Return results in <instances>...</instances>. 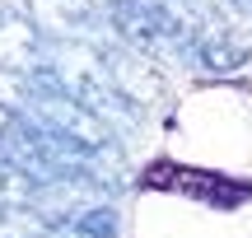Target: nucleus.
Wrapping results in <instances>:
<instances>
[{
  "label": "nucleus",
  "instance_id": "f257e3e1",
  "mask_svg": "<svg viewBox=\"0 0 252 238\" xmlns=\"http://www.w3.org/2000/svg\"><path fill=\"white\" fill-rule=\"evenodd\" d=\"M103 61H108V80H112V93L122 98V108L140 112L163 98V80L145 52H135L126 42H103Z\"/></svg>",
  "mask_w": 252,
  "mask_h": 238
},
{
  "label": "nucleus",
  "instance_id": "7ed1b4c3",
  "mask_svg": "<svg viewBox=\"0 0 252 238\" xmlns=\"http://www.w3.org/2000/svg\"><path fill=\"white\" fill-rule=\"evenodd\" d=\"M243 61H248L243 37H238L224 19H215V14L201 24V33L191 37V47H187V65H196V70H206V75H229Z\"/></svg>",
  "mask_w": 252,
  "mask_h": 238
},
{
  "label": "nucleus",
  "instance_id": "f03ea898",
  "mask_svg": "<svg viewBox=\"0 0 252 238\" xmlns=\"http://www.w3.org/2000/svg\"><path fill=\"white\" fill-rule=\"evenodd\" d=\"M24 14L33 19V28L42 37H80L94 42L98 28H108L98 0H24Z\"/></svg>",
  "mask_w": 252,
  "mask_h": 238
},
{
  "label": "nucleus",
  "instance_id": "20e7f679",
  "mask_svg": "<svg viewBox=\"0 0 252 238\" xmlns=\"http://www.w3.org/2000/svg\"><path fill=\"white\" fill-rule=\"evenodd\" d=\"M14 126H19V112L0 103V136H9V131H14Z\"/></svg>",
  "mask_w": 252,
  "mask_h": 238
},
{
  "label": "nucleus",
  "instance_id": "39448f33",
  "mask_svg": "<svg viewBox=\"0 0 252 238\" xmlns=\"http://www.w3.org/2000/svg\"><path fill=\"white\" fill-rule=\"evenodd\" d=\"M229 5H234V14H243L248 24H252V0H229Z\"/></svg>",
  "mask_w": 252,
  "mask_h": 238
}]
</instances>
